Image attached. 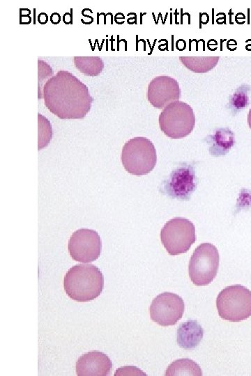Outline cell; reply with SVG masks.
<instances>
[{
	"instance_id": "obj_1",
	"label": "cell",
	"mask_w": 251,
	"mask_h": 376,
	"mask_svg": "<svg viewBox=\"0 0 251 376\" xmlns=\"http://www.w3.org/2000/svg\"><path fill=\"white\" fill-rule=\"evenodd\" d=\"M45 107L61 119H80L90 111L93 98L84 82L67 70H59L43 87Z\"/></svg>"
},
{
	"instance_id": "obj_2",
	"label": "cell",
	"mask_w": 251,
	"mask_h": 376,
	"mask_svg": "<svg viewBox=\"0 0 251 376\" xmlns=\"http://www.w3.org/2000/svg\"><path fill=\"white\" fill-rule=\"evenodd\" d=\"M104 286L100 270L92 264L76 265L64 276L63 287L67 295L77 301H89L98 297Z\"/></svg>"
},
{
	"instance_id": "obj_3",
	"label": "cell",
	"mask_w": 251,
	"mask_h": 376,
	"mask_svg": "<svg viewBox=\"0 0 251 376\" xmlns=\"http://www.w3.org/2000/svg\"><path fill=\"white\" fill-rule=\"evenodd\" d=\"M121 159L125 169L130 174L146 175L151 172L156 164V150L149 139L132 138L123 146Z\"/></svg>"
},
{
	"instance_id": "obj_4",
	"label": "cell",
	"mask_w": 251,
	"mask_h": 376,
	"mask_svg": "<svg viewBox=\"0 0 251 376\" xmlns=\"http://www.w3.org/2000/svg\"><path fill=\"white\" fill-rule=\"evenodd\" d=\"M219 316L230 322H240L251 316V291L241 285L226 287L217 297Z\"/></svg>"
},
{
	"instance_id": "obj_5",
	"label": "cell",
	"mask_w": 251,
	"mask_h": 376,
	"mask_svg": "<svg viewBox=\"0 0 251 376\" xmlns=\"http://www.w3.org/2000/svg\"><path fill=\"white\" fill-rule=\"evenodd\" d=\"M195 125V116L192 107L182 101L172 102L165 107L159 116L162 132L172 139H181L189 135Z\"/></svg>"
},
{
	"instance_id": "obj_6",
	"label": "cell",
	"mask_w": 251,
	"mask_h": 376,
	"mask_svg": "<svg viewBox=\"0 0 251 376\" xmlns=\"http://www.w3.org/2000/svg\"><path fill=\"white\" fill-rule=\"evenodd\" d=\"M220 256L211 243H202L194 251L188 267L192 282L198 286L211 283L217 275Z\"/></svg>"
},
{
	"instance_id": "obj_7",
	"label": "cell",
	"mask_w": 251,
	"mask_h": 376,
	"mask_svg": "<svg viewBox=\"0 0 251 376\" xmlns=\"http://www.w3.org/2000/svg\"><path fill=\"white\" fill-rule=\"evenodd\" d=\"M160 238L170 255L185 253L196 240L195 225L185 218L172 219L162 227Z\"/></svg>"
},
{
	"instance_id": "obj_8",
	"label": "cell",
	"mask_w": 251,
	"mask_h": 376,
	"mask_svg": "<svg viewBox=\"0 0 251 376\" xmlns=\"http://www.w3.org/2000/svg\"><path fill=\"white\" fill-rule=\"evenodd\" d=\"M185 305L176 294L165 292L156 296L149 307L151 319L161 326L174 325L182 318Z\"/></svg>"
},
{
	"instance_id": "obj_9",
	"label": "cell",
	"mask_w": 251,
	"mask_h": 376,
	"mask_svg": "<svg viewBox=\"0 0 251 376\" xmlns=\"http://www.w3.org/2000/svg\"><path fill=\"white\" fill-rule=\"evenodd\" d=\"M102 242L98 233L92 229L80 228L75 231L68 241L71 258L78 262L89 263L98 258Z\"/></svg>"
},
{
	"instance_id": "obj_10",
	"label": "cell",
	"mask_w": 251,
	"mask_h": 376,
	"mask_svg": "<svg viewBox=\"0 0 251 376\" xmlns=\"http://www.w3.org/2000/svg\"><path fill=\"white\" fill-rule=\"evenodd\" d=\"M197 179L193 167L183 164L172 172L163 183V191L173 198L188 201L197 187Z\"/></svg>"
},
{
	"instance_id": "obj_11",
	"label": "cell",
	"mask_w": 251,
	"mask_h": 376,
	"mask_svg": "<svg viewBox=\"0 0 251 376\" xmlns=\"http://www.w3.org/2000/svg\"><path fill=\"white\" fill-rule=\"evenodd\" d=\"M180 96L178 81L169 76L155 77L149 84L147 99L157 109H164L169 104L178 101Z\"/></svg>"
},
{
	"instance_id": "obj_12",
	"label": "cell",
	"mask_w": 251,
	"mask_h": 376,
	"mask_svg": "<svg viewBox=\"0 0 251 376\" xmlns=\"http://www.w3.org/2000/svg\"><path fill=\"white\" fill-rule=\"evenodd\" d=\"M112 363L109 357L99 351H92L82 355L76 362L77 375H108Z\"/></svg>"
},
{
	"instance_id": "obj_13",
	"label": "cell",
	"mask_w": 251,
	"mask_h": 376,
	"mask_svg": "<svg viewBox=\"0 0 251 376\" xmlns=\"http://www.w3.org/2000/svg\"><path fill=\"white\" fill-rule=\"evenodd\" d=\"M203 335V328L196 320H188L178 327L176 341L181 347L191 350L199 345Z\"/></svg>"
},
{
	"instance_id": "obj_14",
	"label": "cell",
	"mask_w": 251,
	"mask_h": 376,
	"mask_svg": "<svg viewBox=\"0 0 251 376\" xmlns=\"http://www.w3.org/2000/svg\"><path fill=\"white\" fill-rule=\"evenodd\" d=\"M234 134L229 129H218L209 138V151L215 156L224 155L234 146Z\"/></svg>"
},
{
	"instance_id": "obj_15",
	"label": "cell",
	"mask_w": 251,
	"mask_h": 376,
	"mask_svg": "<svg viewBox=\"0 0 251 376\" xmlns=\"http://www.w3.org/2000/svg\"><path fill=\"white\" fill-rule=\"evenodd\" d=\"M181 62L190 71L195 73H206L218 64L219 56H181Z\"/></svg>"
},
{
	"instance_id": "obj_16",
	"label": "cell",
	"mask_w": 251,
	"mask_h": 376,
	"mask_svg": "<svg viewBox=\"0 0 251 376\" xmlns=\"http://www.w3.org/2000/svg\"><path fill=\"white\" fill-rule=\"evenodd\" d=\"M73 59L76 68L86 76H97L104 68V63L99 56H75Z\"/></svg>"
},
{
	"instance_id": "obj_17",
	"label": "cell",
	"mask_w": 251,
	"mask_h": 376,
	"mask_svg": "<svg viewBox=\"0 0 251 376\" xmlns=\"http://www.w3.org/2000/svg\"><path fill=\"white\" fill-rule=\"evenodd\" d=\"M166 375H202L197 363L189 359H181L172 363L166 370Z\"/></svg>"
},
{
	"instance_id": "obj_18",
	"label": "cell",
	"mask_w": 251,
	"mask_h": 376,
	"mask_svg": "<svg viewBox=\"0 0 251 376\" xmlns=\"http://www.w3.org/2000/svg\"><path fill=\"white\" fill-rule=\"evenodd\" d=\"M38 88L40 86L41 81L48 78L53 75L51 67L44 61H38ZM53 76V75H52Z\"/></svg>"
},
{
	"instance_id": "obj_19",
	"label": "cell",
	"mask_w": 251,
	"mask_h": 376,
	"mask_svg": "<svg viewBox=\"0 0 251 376\" xmlns=\"http://www.w3.org/2000/svg\"><path fill=\"white\" fill-rule=\"evenodd\" d=\"M234 102V105L238 108V107H243L246 105L248 102V96L246 93H236L234 95V98L232 99Z\"/></svg>"
},
{
	"instance_id": "obj_20",
	"label": "cell",
	"mask_w": 251,
	"mask_h": 376,
	"mask_svg": "<svg viewBox=\"0 0 251 376\" xmlns=\"http://www.w3.org/2000/svg\"><path fill=\"white\" fill-rule=\"evenodd\" d=\"M248 123L251 129V109L249 110L248 114Z\"/></svg>"
}]
</instances>
